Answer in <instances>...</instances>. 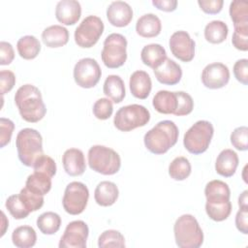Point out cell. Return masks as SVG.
I'll list each match as a JSON object with an SVG mask.
<instances>
[{
    "label": "cell",
    "mask_w": 248,
    "mask_h": 248,
    "mask_svg": "<svg viewBox=\"0 0 248 248\" xmlns=\"http://www.w3.org/2000/svg\"><path fill=\"white\" fill-rule=\"evenodd\" d=\"M15 104L21 118L29 123L39 122L46 113L42 93L33 84H24L16 90Z\"/></svg>",
    "instance_id": "6da1fadb"
},
{
    "label": "cell",
    "mask_w": 248,
    "mask_h": 248,
    "mask_svg": "<svg viewBox=\"0 0 248 248\" xmlns=\"http://www.w3.org/2000/svg\"><path fill=\"white\" fill-rule=\"evenodd\" d=\"M179 131L171 120H162L150 129L143 137L147 150L155 155L167 153L177 142Z\"/></svg>",
    "instance_id": "7a4b0ae2"
},
{
    "label": "cell",
    "mask_w": 248,
    "mask_h": 248,
    "mask_svg": "<svg viewBox=\"0 0 248 248\" xmlns=\"http://www.w3.org/2000/svg\"><path fill=\"white\" fill-rule=\"evenodd\" d=\"M173 233L175 243L180 248H199L203 243L202 230L191 214H183L176 219Z\"/></svg>",
    "instance_id": "3957f363"
},
{
    "label": "cell",
    "mask_w": 248,
    "mask_h": 248,
    "mask_svg": "<svg viewBox=\"0 0 248 248\" xmlns=\"http://www.w3.org/2000/svg\"><path fill=\"white\" fill-rule=\"evenodd\" d=\"M16 146L19 161L26 167H33L36 160L44 154L43 138L32 128H24L17 133Z\"/></svg>",
    "instance_id": "277c9868"
},
{
    "label": "cell",
    "mask_w": 248,
    "mask_h": 248,
    "mask_svg": "<svg viewBox=\"0 0 248 248\" xmlns=\"http://www.w3.org/2000/svg\"><path fill=\"white\" fill-rule=\"evenodd\" d=\"M87 160L91 170L104 175L115 174L121 167L119 154L105 145L91 146L88 150Z\"/></svg>",
    "instance_id": "5b68a950"
},
{
    "label": "cell",
    "mask_w": 248,
    "mask_h": 248,
    "mask_svg": "<svg viewBox=\"0 0 248 248\" xmlns=\"http://www.w3.org/2000/svg\"><path fill=\"white\" fill-rule=\"evenodd\" d=\"M214 134L211 122L199 120L184 134L183 144L188 152L199 155L207 150Z\"/></svg>",
    "instance_id": "8992f818"
},
{
    "label": "cell",
    "mask_w": 248,
    "mask_h": 248,
    "mask_svg": "<svg viewBox=\"0 0 248 248\" xmlns=\"http://www.w3.org/2000/svg\"><path fill=\"white\" fill-rule=\"evenodd\" d=\"M150 120L149 110L138 104L120 108L113 118V124L121 132H130L139 127L145 126Z\"/></svg>",
    "instance_id": "52a82bcc"
},
{
    "label": "cell",
    "mask_w": 248,
    "mask_h": 248,
    "mask_svg": "<svg viewBox=\"0 0 248 248\" xmlns=\"http://www.w3.org/2000/svg\"><path fill=\"white\" fill-rule=\"evenodd\" d=\"M127 40L122 34H109L104 41L101 52L104 65L109 69L123 66L127 60Z\"/></svg>",
    "instance_id": "ba28073f"
},
{
    "label": "cell",
    "mask_w": 248,
    "mask_h": 248,
    "mask_svg": "<svg viewBox=\"0 0 248 248\" xmlns=\"http://www.w3.org/2000/svg\"><path fill=\"white\" fill-rule=\"evenodd\" d=\"M104 22L97 16H88L76 28L74 37L76 44L82 48L92 47L97 44L104 32Z\"/></svg>",
    "instance_id": "9c48e42d"
},
{
    "label": "cell",
    "mask_w": 248,
    "mask_h": 248,
    "mask_svg": "<svg viewBox=\"0 0 248 248\" xmlns=\"http://www.w3.org/2000/svg\"><path fill=\"white\" fill-rule=\"evenodd\" d=\"M89 199L87 186L79 181H73L66 186L62 204L64 210L71 215H78L86 208Z\"/></svg>",
    "instance_id": "30bf717a"
},
{
    "label": "cell",
    "mask_w": 248,
    "mask_h": 248,
    "mask_svg": "<svg viewBox=\"0 0 248 248\" xmlns=\"http://www.w3.org/2000/svg\"><path fill=\"white\" fill-rule=\"evenodd\" d=\"M74 79L82 88H92L99 82L102 71L98 62L90 57L79 59L74 67Z\"/></svg>",
    "instance_id": "8fae6325"
},
{
    "label": "cell",
    "mask_w": 248,
    "mask_h": 248,
    "mask_svg": "<svg viewBox=\"0 0 248 248\" xmlns=\"http://www.w3.org/2000/svg\"><path fill=\"white\" fill-rule=\"evenodd\" d=\"M89 234L87 224L82 220L70 222L59 241V248H85Z\"/></svg>",
    "instance_id": "7c38bea8"
},
{
    "label": "cell",
    "mask_w": 248,
    "mask_h": 248,
    "mask_svg": "<svg viewBox=\"0 0 248 248\" xmlns=\"http://www.w3.org/2000/svg\"><path fill=\"white\" fill-rule=\"evenodd\" d=\"M170 49L174 57L182 62H190L195 56V41L183 30L174 32L169 41Z\"/></svg>",
    "instance_id": "4fadbf2b"
},
{
    "label": "cell",
    "mask_w": 248,
    "mask_h": 248,
    "mask_svg": "<svg viewBox=\"0 0 248 248\" xmlns=\"http://www.w3.org/2000/svg\"><path fill=\"white\" fill-rule=\"evenodd\" d=\"M230 76V70L225 64L210 63L202 72V82L209 89H219L228 84Z\"/></svg>",
    "instance_id": "5bb4252c"
},
{
    "label": "cell",
    "mask_w": 248,
    "mask_h": 248,
    "mask_svg": "<svg viewBox=\"0 0 248 248\" xmlns=\"http://www.w3.org/2000/svg\"><path fill=\"white\" fill-rule=\"evenodd\" d=\"M107 18L115 27H125L133 19V10L124 1H113L107 8Z\"/></svg>",
    "instance_id": "9a60e30c"
},
{
    "label": "cell",
    "mask_w": 248,
    "mask_h": 248,
    "mask_svg": "<svg viewBox=\"0 0 248 248\" xmlns=\"http://www.w3.org/2000/svg\"><path fill=\"white\" fill-rule=\"evenodd\" d=\"M81 16V6L76 0H61L55 8L56 19L64 25H74Z\"/></svg>",
    "instance_id": "2e32d148"
},
{
    "label": "cell",
    "mask_w": 248,
    "mask_h": 248,
    "mask_svg": "<svg viewBox=\"0 0 248 248\" xmlns=\"http://www.w3.org/2000/svg\"><path fill=\"white\" fill-rule=\"evenodd\" d=\"M156 79L166 85L177 84L182 78V70L180 65L175 61L167 58L158 68L154 69Z\"/></svg>",
    "instance_id": "e0dca14e"
},
{
    "label": "cell",
    "mask_w": 248,
    "mask_h": 248,
    "mask_svg": "<svg viewBox=\"0 0 248 248\" xmlns=\"http://www.w3.org/2000/svg\"><path fill=\"white\" fill-rule=\"evenodd\" d=\"M64 170L71 176L81 175L86 169L83 152L78 148H69L62 156Z\"/></svg>",
    "instance_id": "ac0fdd59"
},
{
    "label": "cell",
    "mask_w": 248,
    "mask_h": 248,
    "mask_svg": "<svg viewBox=\"0 0 248 248\" xmlns=\"http://www.w3.org/2000/svg\"><path fill=\"white\" fill-rule=\"evenodd\" d=\"M129 86L130 91L135 98L144 100L149 96L152 88L150 76L145 71H136L130 77Z\"/></svg>",
    "instance_id": "d6986e66"
},
{
    "label": "cell",
    "mask_w": 248,
    "mask_h": 248,
    "mask_svg": "<svg viewBox=\"0 0 248 248\" xmlns=\"http://www.w3.org/2000/svg\"><path fill=\"white\" fill-rule=\"evenodd\" d=\"M238 156L232 149L222 150L215 162V170L224 177H231L235 173L238 166Z\"/></svg>",
    "instance_id": "ffe728a7"
},
{
    "label": "cell",
    "mask_w": 248,
    "mask_h": 248,
    "mask_svg": "<svg viewBox=\"0 0 248 248\" xmlns=\"http://www.w3.org/2000/svg\"><path fill=\"white\" fill-rule=\"evenodd\" d=\"M161 20L154 14H145L137 20L136 31L142 38L157 37L161 33Z\"/></svg>",
    "instance_id": "44dd1931"
},
{
    "label": "cell",
    "mask_w": 248,
    "mask_h": 248,
    "mask_svg": "<svg viewBox=\"0 0 248 248\" xmlns=\"http://www.w3.org/2000/svg\"><path fill=\"white\" fill-rule=\"evenodd\" d=\"M42 41L50 48L63 46L67 45L69 41V31L62 25H50L44 29L42 33Z\"/></svg>",
    "instance_id": "7402d4cb"
},
{
    "label": "cell",
    "mask_w": 248,
    "mask_h": 248,
    "mask_svg": "<svg viewBox=\"0 0 248 248\" xmlns=\"http://www.w3.org/2000/svg\"><path fill=\"white\" fill-rule=\"evenodd\" d=\"M119 190L115 183L111 181H101L95 188L94 199L97 204L101 206H110L118 199Z\"/></svg>",
    "instance_id": "603a6c76"
},
{
    "label": "cell",
    "mask_w": 248,
    "mask_h": 248,
    "mask_svg": "<svg viewBox=\"0 0 248 248\" xmlns=\"http://www.w3.org/2000/svg\"><path fill=\"white\" fill-rule=\"evenodd\" d=\"M153 108L156 111L163 114H174L177 108L176 92L168 90L158 91L152 100Z\"/></svg>",
    "instance_id": "cb8c5ba5"
},
{
    "label": "cell",
    "mask_w": 248,
    "mask_h": 248,
    "mask_svg": "<svg viewBox=\"0 0 248 248\" xmlns=\"http://www.w3.org/2000/svg\"><path fill=\"white\" fill-rule=\"evenodd\" d=\"M140 59L144 65L154 70L167 59V52L160 44H149L142 47Z\"/></svg>",
    "instance_id": "d4e9b609"
},
{
    "label": "cell",
    "mask_w": 248,
    "mask_h": 248,
    "mask_svg": "<svg viewBox=\"0 0 248 248\" xmlns=\"http://www.w3.org/2000/svg\"><path fill=\"white\" fill-rule=\"evenodd\" d=\"M104 94L113 103H121L126 95L125 84L123 79L116 75H109L107 77L103 86Z\"/></svg>",
    "instance_id": "484cf974"
},
{
    "label": "cell",
    "mask_w": 248,
    "mask_h": 248,
    "mask_svg": "<svg viewBox=\"0 0 248 248\" xmlns=\"http://www.w3.org/2000/svg\"><path fill=\"white\" fill-rule=\"evenodd\" d=\"M204 195L206 202H227L230 201L231 190L229 185L222 180H211L209 181L204 188Z\"/></svg>",
    "instance_id": "4316f807"
},
{
    "label": "cell",
    "mask_w": 248,
    "mask_h": 248,
    "mask_svg": "<svg viewBox=\"0 0 248 248\" xmlns=\"http://www.w3.org/2000/svg\"><path fill=\"white\" fill-rule=\"evenodd\" d=\"M16 49L19 56L25 60H31L38 56L41 51V44L39 40L32 35H26L16 43Z\"/></svg>",
    "instance_id": "83f0119b"
},
{
    "label": "cell",
    "mask_w": 248,
    "mask_h": 248,
    "mask_svg": "<svg viewBox=\"0 0 248 248\" xmlns=\"http://www.w3.org/2000/svg\"><path fill=\"white\" fill-rule=\"evenodd\" d=\"M12 241L16 247L30 248L36 244L37 233L31 226H19L14 230Z\"/></svg>",
    "instance_id": "f1b7e54d"
},
{
    "label": "cell",
    "mask_w": 248,
    "mask_h": 248,
    "mask_svg": "<svg viewBox=\"0 0 248 248\" xmlns=\"http://www.w3.org/2000/svg\"><path fill=\"white\" fill-rule=\"evenodd\" d=\"M25 187L38 195L45 196L51 189V177L43 172L34 171L28 175Z\"/></svg>",
    "instance_id": "f546056e"
},
{
    "label": "cell",
    "mask_w": 248,
    "mask_h": 248,
    "mask_svg": "<svg viewBox=\"0 0 248 248\" xmlns=\"http://www.w3.org/2000/svg\"><path fill=\"white\" fill-rule=\"evenodd\" d=\"M204 38L210 44L223 43L229 34L228 25L222 20H212L204 27Z\"/></svg>",
    "instance_id": "4dcf8cb0"
},
{
    "label": "cell",
    "mask_w": 248,
    "mask_h": 248,
    "mask_svg": "<svg viewBox=\"0 0 248 248\" xmlns=\"http://www.w3.org/2000/svg\"><path fill=\"white\" fill-rule=\"evenodd\" d=\"M36 224L42 233L47 235L54 234L60 229L61 217L55 212L46 211L37 218Z\"/></svg>",
    "instance_id": "1f68e13d"
},
{
    "label": "cell",
    "mask_w": 248,
    "mask_h": 248,
    "mask_svg": "<svg viewBox=\"0 0 248 248\" xmlns=\"http://www.w3.org/2000/svg\"><path fill=\"white\" fill-rule=\"evenodd\" d=\"M230 16L234 28L248 26V2L235 0L230 4Z\"/></svg>",
    "instance_id": "d6a6232c"
},
{
    "label": "cell",
    "mask_w": 248,
    "mask_h": 248,
    "mask_svg": "<svg viewBox=\"0 0 248 248\" xmlns=\"http://www.w3.org/2000/svg\"><path fill=\"white\" fill-rule=\"evenodd\" d=\"M192 167L186 157L179 156L174 158L169 166V174L170 178L176 181L185 180L191 174Z\"/></svg>",
    "instance_id": "836d02e7"
},
{
    "label": "cell",
    "mask_w": 248,
    "mask_h": 248,
    "mask_svg": "<svg viewBox=\"0 0 248 248\" xmlns=\"http://www.w3.org/2000/svg\"><path fill=\"white\" fill-rule=\"evenodd\" d=\"M205 211L211 220L215 222H222L230 216L232 212V202L230 201L218 202H206Z\"/></svg>",
    "instance_id": "e575fe53"
},
{
    "label": "cell",
    "mask_w": 248,
    "mask_h": 248,
    "mask_svg": "<svg viewBox=\"0 0 248 248\" xmlns=\"http://www.w3.org/2000/svg\"><path fill=\"white\" fill-rule=\"evenodd\" d=\"M98 246L100 248L125 247V238L119 231L107 230L100 234L98 238Z\"/></svg>",
    "instance_id": "d590c367"
},
{
    "label": "cell",
    "mask_w": 248,
    "mask_h": 248,
    "mask_svg": "<svg viewBox=\"0 0 248 248\" xmlns=\"http://www.w3.org/2000/svg\"><path fill=\"white\" fill-rule=\"evenodd\" d=\"M6 208L10 212V214L16 220L26 218L30 211L26 208L24 203L19 198V195H12L6 200L5 203Z\"/></svg>",
    "instance_id": "8d00e7d4"
},
{
    "label": "cell",
    "mask_w": 248,
    "mask_h": 248,
    "mask_svg": "<svg viewBox=\"0 0 248 248\" xmlns=\"http://www.w3.org/2000/svg\"><path fill=\"white\" fill-rule=\"evenodd\" d=\"M19 198L30 212L39 210L44 205V196L38 195L26 187L22 188L19 192Z\"/></svg>",
    "instance_id": "74e56055"
},
{
    "label": "cell",
    "mask_w": 248,
    "mask_h": 248,
    "mask_svg": "<svg viewBox=\"0 0 248 248\" xmlns=\"http://www.w3.org/2000/svg\"><path fill=\"white\" fill-rule=\"evenodd\" d=\"M92 111L97 119L107 120L113 112L112 103L108 98H100L94 103Z\"/></svg>",
    "instance_id": "f35d334b"
},
{
    "label": "cell",
    "mask_w": 248,
    "mask_h": 248,
    "mask_svg": "<svg viewBox=\"0 0 248 248\" xmlns=\"http://www.w3.org/2000/svg\"><path fill=\"white\" fill-rule=\"evenodd\" d=\"M33 169L34 171H39V172H43L46 175H48L49 177H53L56 174V163L55 161L47 156V155H41L36 162L33 165Z\"/></svg>",
    "instance_id": "ab89813d"
},
{
    "label": "cell",
    "mask_w": 248,
    "mask_h": 248,
    "mask_svg": "<svg viewBox=\"0 0 248 248\" xmlns=\"http://www.w3.org/2000/svg\"><path fill=\"white\" fill-rule=\"evenodd\" d=\"M231 143L239 151H246L248 149V128L240 126L235 128L231 134Z\"/></svg>",
    "instance_id": "60d3db41"
},
{
    "label": "cell",
    "mask_w": 248,
    "mask_h": 248,
    "mask_svg": "<svg viewBox=\"0 0 248 248\" xmlns=\"http://www.w3.org/2000/svg\"><path fill=\"white\" fill-rule=\"evenodd\" d=\"M176 95H177V108L174 112V115L184 116V115L190 114L194 108L193 98L184 91H177Z\"/></svg>",
    "instance_id": "b9f144b4"
},
{
    "label": "cell",
    "mask_w": 248,
    "mask_h": 248,
    "mask_svg": "<svg viewBox=\"0 0 248 248\" xmlns=\"http://www.w3.org/2000/svg\"><path fill=\"white\" fill-rule=\"evenodd\" d=\"M232 44L238 50H248V26L234 28L232 37Z\"/></svg>",
    "instance_id": "7bdbcfd3"
},
{
    "label": "cell",
    "mask_w": 248,
    "mask_h": 248,
    "mask_svg": "<svg viewBox=\"0 0 248 248\" xmlns=\"http://www.w3.org/2000/svg\"><path fill=\"white\" fill-rule=\"evenodd\" d=\"M14 129L15 124L11 119L0 118V147H5L11 141Z\"/></svg>",
    "instance_id": "ee69618b"
},
{
    "label": "cell",
    "mask_w": 248,
    "mask_h": 248,
    "mask_svg": "<svg viewBox=\"0 0 248 248\" xmlns=\"http://www.w3.org/2000/svg\"><path fill=\"white\" fill-rule=\"evenodd\" d=\"M233 75L236 80L240 83L247 85L248 84V60L242 58L237 60L233 65Z\"/></svg>",
    "instance_id": "f6af8a7d"
},
{
    "label": "cell",
    "mask_w": 248,
    "mask_h": 248,
    "mask_svg": "<svg viewBox=\"0 0 248 248\" xmlns=\"http://www.w3.org/2000/svg\"><path fill=\"white\" fill-rule=\"evenodd\" d=\"M16 84V76L12 71L2 70L0 72V93L4 94L10 92Z\"/></svg>",
    "instance_id": "bcb514c9"
},
{
    "label": "cell",
    "mask_w": 248,
    "mask_h": 248,
    "mask_svg": "<svg viewBox=\"0 0 248 248\" xmlns=\"http://www.w3.org/2000/svg\"><path fill=\"white\" fill-rule=\"evenodd\" d=\"M198 5L200 8L208 15H216L222 11L223 0H199Z\"/></svg>",
    "instance_id": "7dc6e473"
},
{
    "label": "cell",
    "mask_w": 248,
    "mask_h": 248,
    "mask_svg": "<svg viewBox=\"0 0 248 248\" xmlns=\"http://www.w3.org/2000/svg\"><path fill=\"white\" fill-rule=\"evenodd\" d=\"M0 65L5 66L11 64L15 58V51L13 46L8 42L2 41L0 43Z\"/></svg>",
    "instance_id": "c3c4849f"
},
{
    "label": "cell",
    "mask_w": 248,
    "mask_h": 248,
    "mask_svg": "<svg viewBox=\"0 0 248 248\" xmlns=\"http://www.w3.org/2000/svg\"><path fill=\"white\" fill-rule=\"evenodd\" d=\"M235 227L243 234L248 233V208H239L235 215Z\"/></svg>",
    "instance_id": "681fc988"
},
{
    "label": "cell",
    "mask_w": 248,
    "mask_h": 248,
    "mask_svg": "<svg viewBox=\"0 0 248 248\" xmlns=\"http://www.w3.org/2000/svg\"><path fill=\"white\" fill-rule=\"evenodd\" d=\"M152 4L158 10H161L164 12H173L176 10V7H177L176 0H153Z\"/></svg>",
    "instance_id": "f907efd6"
},
{
    "label": "cell",
    "mask_w": 248,
    "mask_h": 248,
    "mask_svg": "<svg viewBox=\"0 0 248 248\" xmlns=\"http://www.w3.org/2000/svg\"><path fill=\"white\" fill-rule=\"evenodd\" d=\"M247 196H248V191L245 190L238 197L239 208H248V198H247Z\"/></svg>",
    "instance_id": "816d5d0a"
},
{
    "label": "cell",
    "mask_w": 248,
    "mask_h": 248,
    "mask_svg": "<svg viewBox=\"0 0 248 248\" xmlns=\"http://www.w3.org/2000/svg\"><path fill=\"white\" fill-rule=\"evenodd\" d=\"M1 215H2V228H1V234L0 237H2L6 232V228L9 226V221L7 220L5 213L3 211H1Z\"/></svg>",
    "instance_id": "f5cc1de1"
}]
</instances>
